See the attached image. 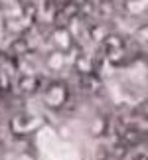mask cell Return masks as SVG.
I'll return each instance as SVG.
<instances>
[{
    "label": "cell",
    "instance_id": "obj_3",
    "mask_svg": "<svg viewBox=\"0 0 148 160\" xmlns=\"http://www.w3.org/2000/svg\"><path fill=\"white\" fill-rule=\"evenodd\" d=\"M109 132V119L105 115H95L89 122V134L93 138H103Z\"/></svg>",
    "mask_w": 148,
    "mask_h": 160
},
{
    "label": "cell",
    "instance_id": "obj_1",
    "mask_svg": "<svg viewBox=\"0 0 148 160\" xmlns=\"http://www.w3.org/2000/svg\"><path fill=\"white\" fill-rule=\"evenodd\" d=\"M67 99H69V91L63 81H52L46 89V103L52 109H61L65 107Z\"/></svg>",
    "mask_w": 148,
    "mask_h": 160
},
{
    "label": "cell",
    "instance_id": "obj_2",
    "mask_svg": "<svg viewBox=\"0 0 148 160\" xmlns=\"http://www.w3.org/2000/svg\"><path fill=\"white\" fill-rule=\"evenodd\" d=\"M52 42H53V50L63 52V53H67L75 46V40H73V34H71L69 28H55L53 36H52Z\"/></svg>",
    "mask_w": 148,
    "mask_h": 160
},
{
    "label": "cell",
    "instance_id": "obj_8",
    "mask_svg": "<svg viewBox=\"0 0 148 160\" xmlns=\"http://www.w3.org/2000/svg\"><path fill=\"white\" fill-rule=\"evenodd\" d=\"M138 113H140V117L148 119V99H144V101H142V105L138 107Z\"/></svg>",
    "mask_w": 148,
    "mask_h": 160
},
{
    "label": "cell",
    "instance_id": "obj_6",
    "mask_svg": "<svg viewBox=\"0 0 148 160\" xmlns=\"http://www.w3.org/2000/svg\"><path fill=\"white\" fill-rule=\"evenodd\" d=\"M109 148H111V158H115V160H125L128 156V150H131L122 140L116 142V144H113V146H109Z\"/></svg>",
    "mask_w": 148,
    "mask_h": 160
},
{
    "label": "cell",
    "instance_id": "obj_7",
    "mask_svg": "<svg viewBox=\"0 0 148 160\" xmlns=\"http://www.w3.org/2000/svg\"><path fill=\"white\" fill-rule=\"evenodd\" d=\"M12 52L18 53V55H22V53H26L28 52V42L24 40V38H18L14 44H12Z\"/></svg>",
    "mask_w": 148,
    "mask_h": 160
},
{
    "label": "cell",
    "instance_id": "obj_4",
    "mask_svg": "<svg viewBox=\"0 0 148 160\" xmlns=\"http://www.w3.org/2000/svg\"><path fill=\"white\" fill-rule=\"evenodd\" d=\"M38 81L40 79L34 75V73H28V75H22L20 77V83H18V89L22 91L24 95H32V93H36L38 91Z\"/></svg>",
    "mask_w": 148,
    "mask_h": 160
},
{
    "label": "cell",
    "instance_id": "obj_5",
    "mask_svg": "<svg viewBox=\"0 0 148 160\" xmlns=\"http://www.w3.org/2000/svg\"><path fill=\"white\" fill-rule=\"evenodd\" d=\"M65 61H67V53L63 52H57V50H52L47 55V67L52 71H59L65 67Z\"/></svg>",
    "mask_w": 148,
    "mask_h": 160
}]
</instances>
